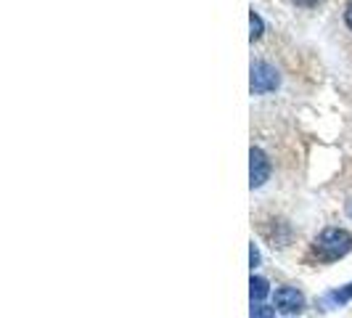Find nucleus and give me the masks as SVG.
<instances>
[{
    "label": "nucleus",
    "mask_w": 352,
    "mask_h": 318,
    "mask_svg": "<svg viewBox=\"0 0 352 318\" xmlns=\"http://www.w3.org/2000/svg\"><path fill=\"white\" fill-rule=\"evenodd\" d=\"M316 255L320 260L331 263V260H339L344 257L352 249V236L344 229H326L320 236L316 239Z\"/></svg>",
    "instance_id": "nucleus-1"
},
{
    "label": "nucleus",
    "mask_w": 352,
    "mask_h": 318,
    "mask_svg": "<svg viewBox=\"0 0 352 318\" xmlns=\"http://www.w3.org/2000/svg\"><path fill=\"white\" fill-rule=\"evenodd\" d=\"M249 85H252V93H257V96L273 93V90L281 85L278 70L273 64H267V61H254L252 64V80H249Z\"/></svg>",
    "instance_id": "nucleus-2"
},
{
    "label": "nucleus",
    "mask_w": 352,
    "mask_h": 318,
    "mask_svg": "<svg viewBox=\"0 0 352 318\" xmlns=\"http://www.w3.org/2000/svg\"><path fill=\"white\" fill-rule=\"evenodd\" d=\"M267 178H270V159H267L263 149L252 146V151H249V186L260 189V186L267 183Z\"/></svg>",
    "instance_id": "nucleus-3"
},
{
    "label": "nucleus",
    "mask_w": 352,
    "mask_h": 318,
    "mask_svg": "<svg viewBox=\"0 0 352 318\" xmlns=\"http://www.w3.org/2000/svg\"><path fill=\"white\" fill-rule=\"evenodd\" d=\"M305 308V295L294 286H281L276 289V310L281 313H300Z\"/></svg>",
    "instance_id": "nucleus-4"
},
{
    "label": "nucleus",
    "mask_w": 352,
    "mask_h": 318,
    "mask_svg": "<svg viewBox=\"0 0 352 318\" xmlns=\"http://www.w3.org/2000/svg\"><path fill=\"white\" fill-rule=\"evenodd\" d=\"M270 295V286H267V282H265L263 276H252V302H260L265 300Z\"/></svg>",
    "instance_id": "nucleus-5"
},
{
    "label": "nucleus",
    "mask_w": 352,
    "mask_h": 318,
    "mask_svg": "<svg viewBox=\"0 0 352 318\" xmlns=\"http://www.w3.org/2000/svg\"><path fill=\"white\" fill-rule=\"evenodd\" d=\"M347 300H352V284H347L344 289H336L331 295H326V297H323V305H331V302L342 305V302H347Z\"/></svg>",
    "instance_id": "nucleus-6"
},
{
    "label": "nucleus",
    "mask_w": 352,
    "mask_h": 318,
    "mask_svg": "<svg viewBox=\"0 0 352 318\" xmlns=\"http://www.w3.org/2000/svg\"><path fill=\"white\" fill-rule=\"evenodd\" d=\"M249 24H252V43L254 40H260L263 37V32H265V24H263V19H260V14H249Z\"/></svg>",
    "instance_id": "nucleus-7"
},
{
    "label": "nucleus",
    "mask_w": 352,
    "mask_h": 318,
    "mask_svg": "<svg viewBox=\"0 0 352 318\" xmlns=\"http://www.w3.org/2000/svg\"><path fill=\"white\" fill-rule=\"evenodd\" d=\"M252 318H276V308H267V305H254L252 308Z\"/></svg>",
    "instance_id": "nucleus-8"
},
{
    "label": "nucleus",
    "mask_w": 352,
    "mask_h": 318,
    "mask_svg": "<svg viewBox=\"0 0 352 318\" xmlns=\"http://www.w3.org/2000/svg\"><path fill=\"white\" fill-rule=\"evenodd\" d=\"M294 6H305V8H313V6H318L320 0H292Z\"/></svg>",
    "instance_id": "nucleus-9"
},
{
    "label": "nucleus",
    "mask_w": 352,
    "mask_h": 318,
    "mask_svg": "<svg viewBox=\"0 0 352 318\" xmlns=\"http://www.w3.org/2000/svg\"><path fill=\"white\" fill-rule=\"evenodd\" d=\"M249 257H252V268L260 265V249L254 247V244H252V255H249Z\"/></svg>",
    "instance_id": "nucleus-10"
},
{
    "label": "nucleus",
    "mask_w": 352,
    "mask_h": 318,
    "mask_svg": "<svg viewBox=\"0 0 352 318\" xmlns=\"http://www.w3.org/2000/svg\"><path fill=\"white\" fill-rule=\"evenodd\" d=\"M344 21H347V27L352 30V0L347 3V11H344Z\"/></svg>",
    "instance_id": "nucleus-11"
},
{
    "label": "nucleus",
    "mask_w": 352,
    "mask_h": 318,
    "mask_svg": "<svg viewBox=\"0 0 352 318\" xmlns=\"http://www.w3.org/2000/svg\"><path fill=\"white\" fill-rule=\"evenodd\" d=\"M347 215H350V218H352V202H350V204H347Z\"/></svg>",
    "instance_id": "nucleus-12"
}]
</instances>
